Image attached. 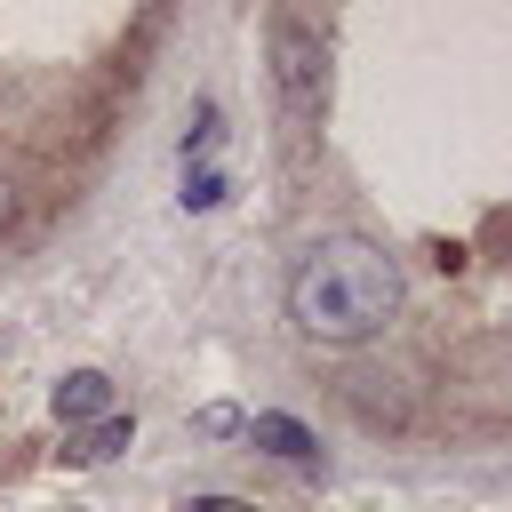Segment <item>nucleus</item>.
Here are the masks:
<instances>
[{
	"instance_id": "obj_1",
	"label": "nucleus",
	"mask_w": 512,
	"mask_h": 512,
	"mask_svg": "<svg viewBox=\"0 0 512 512\" xmlns=\"http://www.w3.org/2000/svg\"><path fill=\"white\" fill-rule=\"evenodd\" d=\"M400 296H408V272L400 256H384L376 240L360 232H336V240H312L288 272V320L296 336L328 344V352H352V344H376L392 320H400Z\"/></svg>"
},
{
	"instance_id": "obj_2",
	"label": "nucleus",
	"mask_w": 512,
	"mask_h": 512,
	"mask_svg": "<svg viewBox=\"0 0 512 512\" xmlns=\"http://www.w3.org/2000/svg\"><path fill=\"white\" fill-rule=\"evenodd\" d=\"M272 88H280L288 120H320L328 112V40L304 16H272Z\"/></svg>"
},
{
	"instance_id": "obj_3",
	"label": "nucleus",
	"mask_w": 512,
	"mask_h": 512,
	"mask_svg": "<svg viewBox=\"0 0 512 512\" xmlns=\"http://www.w3.org/2000/svg\"><path fill=\"white\" fill-rule=\"evenodd\" d=\"M48 408H56V424H72V432H80V424H104V416H112V376H104V368H72V376L48 392Z\"/></svg>"
},
{
	"instance_id": "obj_4",
	"label": "nucleus",
	"mask_w": 512,
	"mask_h": 512,
	"mask_svg": "<svg viewBox=\"0 0 512 512\" xmlns=\"http://www.w3.org/2000/svg\"><path fill=\"white\" fill-rule=\"evenodd\" d=\"M240 432H248V440H256V448H272V456H280V464H304V472H312V464H320V440H312V432H304V424H296V416H280V408H256V416H248V424H240Z\"/></svg>"
},
{
	"instance_id": "obj_5",
	"label": "nucleus",
	"mask_w": 512,
	"mask_h": 512,
	"mask_svg": "<svg viewBox=\"0 0 512 512\" xmlns=\"http://www.w3.org/2000/svg\"><path fill=\"white\" fill-rule=\"evenodd\" d=\"M128 440H136V416H104V424H88V432H80L64 456H72V464H112Z\"/></svg>"
},
{
	"instance_id": "obj_6",
	"label": "nucleus",
	"mask_w": 512,
	"mask_h": 512,
	"mask_svg": "<svg viewBox=\"0 0 512 512\" xmlns=\"http://www.w3.org/2000/svg\"><path fill=\"white\" fill-rule=\"evenodd\" d=\"M224 200V168H184V208H216Z\"/></svg>"
},
{
	"instance_id": "obj_7",
	"label": "nucleus",
	"mask_w": 512,
	"mask_h": 512,
	"mask_svg": "<svg viewBox=\"0 0 512 512\" xmlns=\"http://www.w3.org/2000/svg\"><path fill=\"white\" fill-rule=\"evenodd\" d=\"M248 416H232V408H200V432H240Z\"/></svg>"
},
{
	"instance_id": "obj_8",
	"label": "nucleus",
	"mask_w": 512,
	"mask_h": 512,
	"mask_svg": "<svg viewBox=\"0 0 512 512\" xmlns=\"http://www.w3.org/2000/svg\"><path fill=\"white\" fill-rule=\"evenodd\" d=\"M192 512H248L240 496H192Z\"/></svg>"
},
{
	"instance_id": "obj_9",
	"label": "nucleus",
	"mask_w": 512,
	"mask_h": 512,
	"mask_svg": "<svg viewBox=\"0 0 512 512\" xmlns=\"http://www.w3.org/2000/svg\"><path fill=\"white\" fill-rule=\"evenodd\" d=\"M16 224V192H8V176H0V232Z\"/></svg>"
}]
</instances>
